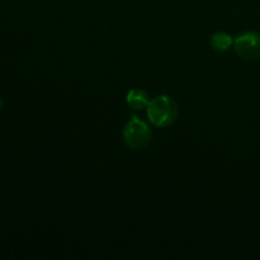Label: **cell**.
<instances>
[{"instance_id":"obj_1","label":"cell","mask_w":260,"mask_h":260,"mask_svg":"<svg viewBox=\"0 0 260 260\" xmlns=\"http://www.w3.org/2000/svg\"><path fill=\"white\" fill-rule=\"evenodd\" d=\"M179 108L172 96L159 95L152 99L147 106V117L151 124L159 128L170 126L177 119Z\"/></svg>"},{"instance_id":"obj_2","label":"cell","mask_w":260,"mask_h":260,"mask_svg":"<svg viewBox=\"0 0 260 260\" xmlns=\"http://www.w3.org/2000/svg\"><path fill=\"white\" fill-rule=\"evenodd\" d=\"M123 140L129 149H144L151 141V131L146 122L137 116L129 117V121L123 127Z\"/></svg>"},{"instance_id":"obj_3","label":"cell","mask_w":260,"mask_h":260,"mask_svg":"<svg viewBox=\"0 0 260 260\" xmlns=\"http://www.w3.org/2000/svg\"><path fill=\"white\" fill-rule=\"evenodd\" d=\"M235 51L239 57L246 61H253L260 57V33L245 32L239 35L234 41Z\"/></svg>"},{"instance_id":"obj_4","label":"cell","mask_w":260,"mask_h":260,"mask_svg":"<svg viewBox=\"0 0 260 260\" xmlns=\"http://www.w3.org/2000/svg\"><path fill=\"white\" fill-rule=\"evenodd\" d=\"M126 102L129 108L135 109V111L147 108L150 103L149 95L142 89H132V90H129L126 95Z\"/></svg>"},{"instance_id":"obj_5","label":"cell","mask_w":260,"mask_h":260,"mask_svg":"<svg viewBox=\"0 0 260 260\" xmlns=\"http://www.w3.org/2000/svg\"><path fill=\"white\" fill-rule=\"evenodd\" d=\"M233 37L226 32H217L211 37V46L213 47V50L220 51V52L228 51L233 46Z\"/></svg>"},{"instance_id":"obj_6","label":"cell","mask_w":260,"mask_h":260,"mask_svg":"<svg viewBox=\"0 0 260 260\" xmlns=\"http://www.w3.org/2000/svg\"><path fill=\"white\" fill-rule=\"evenodd\" d=\"M2 104H3V102H2V98H0V109H2Z\"/></svg>"}]
</instances>
